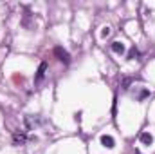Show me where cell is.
<instances>
[{
	"label": "cell",
	"instance_id": "5",
	"mask_svg": "<svg viewBox=\"0 0 155 154\" xmlns=\"http://www.w3.org/2000/svg\"><path fill=\"white\" fill-rule=\"evenodd\" d=\"M112 51H114V53H119V54H123V53H124V45H123L121 42H114V44H112Z\"/></svg>",
	"mask_w": 155,
	"mask_h": 154
},
{
	"label": "cell",
	"instance_id": "1",
	"mask_svg": "<svg viewBox=\"0 0 155 154\" xmlns=\"http://www.w3.org/2000/svg\"><path fill=\"white\" fill-rule=\"evenodd\" d=\"M54 54L58 56V60H61V62H65V64L71 62V54H69L63 47H54Z\"/></svg>",
	"mask_w": 155,
	"mask_h": 154
},
{
	"label": "cell",
	"instance_id": "6",
	"mask_svg": "<svg viewBox=\"0 0 155 154\" xmlns=\"http://www.w3.org/2000/svg\"><path fill=\"white\" fill-rule=\"evenodd\" d=\"M101 35H103V37H108V35H110V29H108V27H105V29H103V33H101Z\"/></svg>",
	"mask_w": 155,
	"mask_h": 154
},
{
	"label": "cell",
	"instance_id": "7",
	"mask_svg": "<svg viewBox=\"0 0 155 154\" xmlns=\"http://www.w3.org/2000/svg\"><path fill=\"white\" fill-rule=\"evenodd\" d=\"M134 56H137V51H135V49L130 51V58H134Z\"/></svg>",
	"mask_w": 155,
	"mask_h": 154
},
{
	"label": "cell",
	"instance_id": "2",
	"mask_svg": "<svg viewBox=\"0 0 155 154\" xmlns=\"http://www.w3.org/2000/svg\"><path fill=\"white\" fill-rule=\"evenodd\" d=\"M101 143H103L105 147H108V149H112V147L116 145L114 138H112V136H107V134H105V136H101Z\"/></svg>",
	"mask_w": 155,
	"mask_h": 154
},
{
	"label": "cell",
	"instance_id": "4",
	"mask_svg": "<svg viewBox=\"0 0 155 154\" xmlns=\"http://www.w3.org/2000/svg\"><path fill=\"white\" fill-rule=\"evenodd\" d=\"M141 142H143L144 145H152V143H153V136H152L150 132H143V134H141Z\"/></svg>",
	"mask_w": 155,
	"mask_h": 154
},
{
	"label": "cell",
	"instance_id": "3",
	"mask_svg": "<svg viewBox=\"0 0 155 154\" xmlns=\"http://www.w3.org/2000/svg\"><path fill=\"white\" fill-rule=\"evenodd\" d=\"M45 71H47V64H45V62H41V64H40V67H38V73H36V82H40L41 78L45 76Z\"/></svg>",
	"mask_w": 155,
	"mask_h": 154
}]
</instances>
